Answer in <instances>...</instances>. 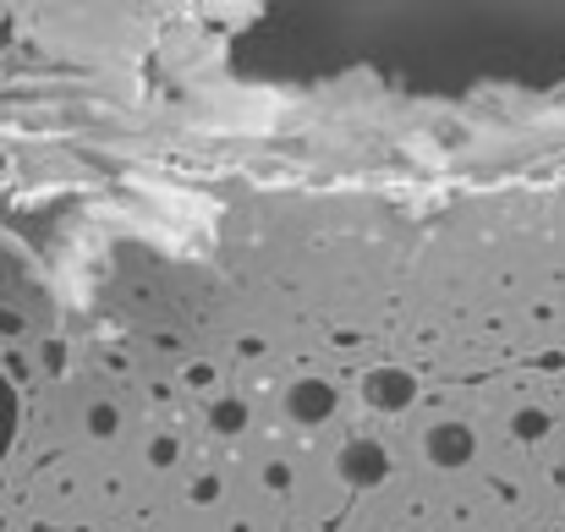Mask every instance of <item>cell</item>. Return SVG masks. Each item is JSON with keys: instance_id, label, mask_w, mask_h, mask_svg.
Instances as JSON below:
<instances>
[{"instance_id": "cell-1", "label": "cell", "mask_w": 565, "mask_h": 532, "mask_svg": "<svg viewBox=\"0 0 565 532\" xmlns=\"http://www.w3.org/2000/svg\"><path fill=\"white\" fill-rule=\"evenodd\" d=\"M335 472H341L347 489H379L390 478V450L379 439H352V445H341Z\"/></svg>"}, {"instance_id": "cell-2", "label": "cell", "mask_w": 565, "mask_h": 532, "mask_svg": "<svg viewBox=\"0 0 565 532\" xmlns=\"http://www.w3.org/2000/svg\"><path fill=\"white\" fill-rule=\"evenodd\" d=\"M472 450H478V434H472L467 423H434V428L423 434V456H428V467L456 472V467L472 461Z\"/></svg>"}, {"instance_id": "cell-3", "label": "cell", "mask_w": 565, "mask_h": 532, "mask_svg": "<svg viewBox=\"0 0 565 532\" xmlns=\"http://www.w3.org/2000/svg\"><path fill=\"white\" fill-rule=\"evenodd\" d=\"M412 395H417V379L406 368H369L363 373V401L374 412H406Z\"/></svg>"}, {"instance_id": "cell-4", "label": "cell", "mask_w": 565, "mask_h": 532, "mask_svg": "<svg viewBox=\"0 0 565 532\" xmlns=\"http://www.w3.org/2000/svg\"><path fill=\"white\" fill-rule=\"evenodd\" d=\"M330 412H335V390H330L324 379H297V384L286 390V417H291V423L319 428V423H330Z\"/></svg>"}, {"instance_id": "cell-5", "label": "cell", "mask_w": 565, "mask_h": 532, "mask_svg": "<svg viewBox=\"0 0 565 532\" xmlns=\"http://www.w3.org/2000/svg\"><path fill=\"white\" fill-rule=\"evenodd\" d=\"M17 417H22L17 390H11V379H0V461H6V450H11V439H17Z\"/></svg>"}, {"instance_id": "cell-6", "label": "cell", "mask_w": 565, "mask_h": 532, "mask_svg": "<svg viewBox=\"0 0 565 532\" xmlns=\"http://www.w3.org/2000/svg\"><path fill=\"white\" fill-rule=\"evenodd\" d=\"M242 423H247V406L242 401H214L209 406V428L214 434H242Z\"/></svg>"}, {"instance_id": "cell-7", "label": "cell", "mask_w": 565, "mask_h": 532, "mask_svg": "<svg viewBox=\"0 0 565 532\" xmlns=\"http://www.w3.org/2000/svg\"><path fill=\"white\" fill-rule=\"evenodd\" d=\"M511 428H516L522 439H544V434H550V417H544L539 406H527V412H516V423H511Z\"/></svg>"}, {"instance_id": "cell-8", "label": "cell", "mask_w": 565, "mask_h": 532, "mask_svg": "<svg viewBox=\"0 0 565 532\" xmlns=\"http://www.w3.org/2000/svg\"><path fill=\"white\" fill-rule=\"evenodd\" d=\"M88 434H99V439H105V434H116V406H105V401H99V406H88Z\"/></svg>"}, {"instance_id": "cell-9", "label": "cell", "mask_w": 565, "mask_h": 532, "mask_svg": "<svg viewBox=\"0 0 565 532\" xmlns=\"http://www.w3.org/2000/svg\"><path fill=\"white\" fill-rule=\"evenodd\" d=\"M149 461H154V467H171V461H177V439H154V445H149Z\"/></svg>"}, {"instance_id": "cell-10", "label": "cell", "mask_w": 565, "mask_h": 532, "mask_svg": "<svg viewBox=\"0 0 565 532\" xmlns=\"http://www.w3.org/2000/svg\"><path fill=\"white\" fill-rule=\"evenodd\" d=\"M264 483H269V489H286V483H291V472H286V467H280V461H275V467H269V472H264Z\"/></svg>"}, {"instance_id": "cell-11", "label": "cell", "mask_w": 565, "mask_h": 532, "mask_svg": "<svg viewBox=\"0 0 565 532\" xmlns=\"http://www.w3.org/2000/svg\"><path fill=\"white\" fill-rule=\"evenodd\" d=\"M214 494H220L214 478H198V483H192V500H214Z\"/></svg>"}, {"instance_id": "cell-12", "label": "cell", "mask_w": 565, "mask_h": 532, "mask_svg": "<svg viewBox=\"0 0 565 532\" xmlns=\"http://www.w3.org/2000/svg\"><path fill=\"white\" fill-rule=\"evenodd\" d=\"M209 379H214V368H188V384H192V390H203Z\"/></svg>"}]
</instances>
